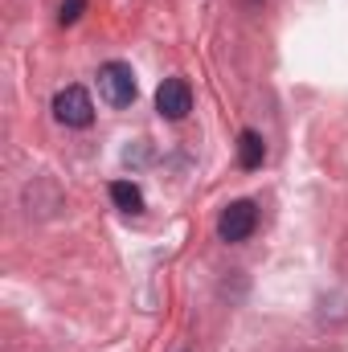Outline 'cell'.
Returning a JSON list of instances; mask_svg holds the SVG:
<instances>
[{
    "instance_id": "1",
    "label": "cell",
    "mask_w": 348,
    "mask_h": 352,
    "mask_svg": "<svg viewBox=\"0 0 348 352\" xmlns=\"http://www.w3.org/2000/svg\"><path fill=\"white\" fill-rule=\"evenodd\" d=\"M135 74H131V66L127 62H107V66H98V98L107 102V107H131L135 102Z\"/></svg>"
},
{
    "instance_id": "2",
    "label": "cell",
    "mask_w": 348,
    "mask_h": 352,
    "mask_svg": "<svg viewBox=\"0 0 348 352\" xmlns=\"http://www.w3.org/2000/svg\"><path fill=\"white\" fill-rule=\"evenodd\" d=\"M254 226H259L254 201H230L221 209V217H217V238L221 242H246L254 234Z\"/></svg>"
},
{
    "instance_id": "3",
    "label": "cell",
    "mask_w": 348,
    "mask_h": 352,
    "mask_svg": "<svg viewBox=\"0 0 348 352\" xmlns=\"http://www.w3.org/2000/svg\"><path fill=\"white\" fill-rule=\"evenodd\" d=\"M54 119L66 123V127H90L94 119V102L83 87H66L54 94Z\"/></svg>"
},
{
    "instance_id": "4",
    "label": "cell",
    "mask_w": 348,
    "mask_h": 352,
    "mask_svg": "<svg viewBox=\"0 0 348 352\" xmlns=\"http://www.w3.org/2000/svg\"><path fill=\"white\" fill-rule=\"evenodd\" d=\"M156 111H160V119L180 123L193 111V90H188V82L184 78H164L160 90H156Z\"/></svg>"
},
{
    "instance_id": "5",
    "label": "cell",
    "mask_w": 348,
    "mask_h": 352,
    "mask_svg": "<svg viewBox=\"0 0 348 352\" xmlns=\"http://www.w3.org/2000/svg\"><path fill=\"white\" fill-rule=\"evenodd\" d=\"M262 160H266V144H262V135L259 131H242L238 135V164L242 168H262Z\"/></svg>"
},
{
    "instance_id": "6",
    "label": "cell",
    "mask_w": 348,
    "mask_h": 352,
    "mask_svg": "<svg viewBox=\"0 0 348 352\" xmlns=\"http://www.w3.org/2000/svg\"><path fill=\"white\" fill-rule=\"evenodd\" d=\"M111 201L123 209V213H144V192H140V184H131V180H115L111 184Z\"/></svg>"
},
{
    "instance_id": "7",
    "label": "cell",
    "mask_w": 348,
    "mask_h": 352,
    "mask_svg": "<svg viewBox=\"0 0 348 352\" xmlns=\"http://www.w3.org/2000/svg\"><path fill=\"white\" fill-rule=\"evenodd\" d=\"M83 12H87V0H62V12H58V21H62V25H74Z\"/></svg>"
}]
</instances>
